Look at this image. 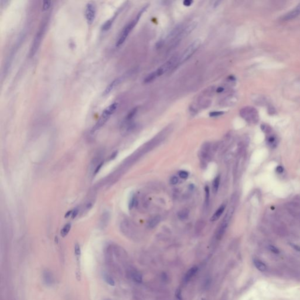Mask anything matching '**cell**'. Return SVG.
<instances>
[{
    "mask_svg": "<svg viewBox=\"0 0 300 300\" xmlns=\"http://www.w3.org/2000/svg\"><path fill=\"white\" fill-rule=\"evenodd\" d=\"M118 106H119L118 102H114L111 104H110L107 107H106L104 110L97 123L93 127L92 130V133H95L98 130H99L107 123V121L110 119L111 115H113L116 111V110L118 108Z\"/></svg>",
    "mask_w": 300,
    "mask_h": 300,
    "instance_id": "1",
    "label": "cell"
},
{
    "mask_svg": "<svg viewBox=\"0 0 300 300\" xmlns=\"http://www.w3.org/2000/svg\"><path fill=\"white\" fill-rule=\"evenodd\" d=\"M145 9V8L142 9L140 11V12L137 14V15L136 16V17L132 21H131L130 23H129L123 28V30H122L121 33H120L119 36V38H118L117 40L116 41V47L120 46L125 42V40L127 38L129 35L131 33V31L133 30L134 28L135 27V26L137 24V22L139 21V20H140V18L142 12H144V11Z\"/></svg>",
    "mask_w": 300,
    "mask_h": 300,
    "instance_id": "2",
    "label": "cell"
},
{
    "mask_svg": "<svg viewBox=\"0 0 300 300\" xmlns=\"http://www.w3.org/2000/svg\"><path fill=\"white\" fill-rule=\"evenodd\" d=\"M241 116L248 123L256 124L259 121V113L257 110L253 107L247 106L243 107L240 110Z\"/></svg>",
    "mask_w": 300,
    "mask_h": 300,
    "instance_id": "3",
    "label": "cell"
},
{
    "mask_svg": "<svg viewBox=\"0 0 300 300\" xmlns=\"http://www.w3.org/2000/svg\"><path fill=\"white\" fill-rule=\"evenodd\" d=\"M200 44L201 41L200 39H197L192 42L191 44L183 52L180 59L178 61V62L179 64H182L188 60L198 49V48L200 47Z\"/></svg>",
    "mask_w": 300,
    "mask_h": 300,
    "instance_id": "4",
    "label": "cell"
},
{
    "mask_svg": "<svg viewBox=\"0 0 300 300\" xmlns=\"http://www.w3.org/2000/svg\"><path fill=\"white\" fill-rule=\"evenodd\" d=\"M46 24L47 23L45 22H43V24H41L38 31L37 32V33L35 36L33 43V45L31 46V50H30V55L31 57L35 55V54L36 53L37 50L38 49V48L40 46V44L42 41V38L44 35V33L46 30Z\"/></svg>",
    "mask_w": 300,
    "mask_h": 300,
    "instance_id": "5",
    "label": "cell"
},
{
    "mask_svg": "<svg viewBox=\"0 0 300 300\" xmlns=\"http://www.w3.org/2000/svg\"><path fill=\"white\" fill-rule=\"evenodd\" d=\"M178 56L177 55L173 56L170 59H169L165 64L162 65L160 67H158L155 71L154 72L157 77L164 74L168 71H169L174 65L178 62Z\"/></svg>",
    "mask_w": 300,
    "mask_h": 300,
    "instance_id": "6",
    "label": "cell"
},
{
    "mask_svg": "<svg viewBox=\"0 0 300 300\" xmlns=\"http://www.w3.org/2000/svg\"><path fill=\"white\" fill-rule=\"evenodd\" d=\"M96 10L95 5L93 3H88L85 8V17L88 24L91 25L94 22L96 18Z\"/></svg>",
    "mask_w": 300,
    "mask_h": 300,
    "instance_id": "7",
    "label": "cell"
},
{
    "mask_svg": "<svg viewBox=\"0 0 300 300\" xmlns=\"http://www.w3.org/2000/svg\"><path fill=\"white\" fill-rule=\"evenodd\" d=\"M197 26V22H192L191 24H189L187 27L184 28L182 33L180 34L179 36L178 37L176 42H179L181 39L187 36L189 33H191V32H192L194 31V29H195Z\"/></svg>",
    "mask_w": 300,
    "mask_h": 300,
    "instance_id": "8",
    "label": "cell"
},
{
    "mask_svg": "<svg viewBox=\"0 0 300 300\" xmlns=\"http://www.w3.org/2000/svg\"><path fill=\"white\" fill-rule=\"evenodd\" d=\"M300 15V3L292 11H290L287 14H286L283 17V20L284 21H288L291 20H293L297 18Z\"/></svg>",
    "mask_w": 300,
    "mask_h": 300,
    "instance_id": "9",
    "label": "cell"
},
{
    "mask_svg": "<svg viewBox=\"0 0 300 300\" xmlns=\"http://www.w3.org/2000/svg\"><path fill=\"white\" fill-rule=\"evenodd\" d=\"M120 82H121V78L116 79L114 80L113 82H111L109 84V85L106 87V89H105V90L103 93V95L106 96V95H108L110 93H111V92L113 90H114L119 85Z\"/></svg>",
    "mask_w": 300,
    "mask_h": 300,
    "instance_id": "10",
    "label": "cell"
},
{
    "mask_svg": "<svg viewBox=\"0 0 300 300\" xmlns=\"http://www.w3.org/2000/svg\"><path fill=\"white\" fill-rule=\"evenodd\" d=\"M198 270V268L197 266H194V267L191 268L187 272L186 274L185 275V276L184 277V282L185 283H188L194 277V275L197 273Z\"/></svg>",
    "mask_w": 300,
    "mask_h": 300,
    "instance_id": "11",
    "label": "cell"
},
{
    "mask_svg": "<svg viewBox=\"0 0 300 300\" xmlns=\"http://www.w3.org/2000/svg\"><path fill=\"white\" fill-rule=\"evenodd\" d=\"M253 262L254 266L259 271H260L261 272H265L266 271L267 266L266 265V264L263 262H262L260 259L255 258L253 259Z\"/></svg>",
    "mask_w": 300,
    "mask_h": 300,
    "instance_id": "12",
    "label": "cell"
},
{
    "mask_svg": "<svg viewBox=\"0 0 300 300\" xmlns=\"http://www.w3.org/2000/svg\"><path fill=\"white\" fill-rule=\"evenodd\" d=\"M225 207H226V205H224V204L222 205L218 208V209L216 211L215 214L212 216V218L210 219V220L212 221V222H215V221H216L217 220H218L220 218V217L221 216V215L223 213V212H224V210L225 209Z\"/></svg>",
    "mask_w": 300,
    "mask_h": 300,
    "instance_id": "13",
    "label": "cell"
},
{
    "mask_svg": "<svg viewBox=\"0 0 300 300\" xmlns=\"http://www.w3.org/2000/svg\"><path fill=\"white\" fill-rule=\"evenodd\" d=\"M44 283L46 286H51L53 283V278L52 274L48 271H44L43 274Z\"/></svg>",
    "mask_w": 300,
    "mask_h": 300,
    "instance_id": "14",
    "label": "cell"
},
{
    "mask_svg": "<svg viewBox=\"0 0 300 300\" xmlns=\"http://www.w3.org/2000/svg\"><path fill=\"white\" fill-rule=\"evenodd\" d=\"M131 277L134 281L137 283H141L142 281V276L141 273L137 271L131 272Z\"/></svg>",
    "mask_w": 300,
    "mask_h": 300,
    "instance_id": "15",
    "label": "cell"
},
{
    "mask_svg": "<svg viewBox=\"0 0 300 300\" xmlns=\"http://www.w3.org/2000/svg\"><path fill=\"white\" fill-rule=\"evenodd\" d=\"M160 217L159 216H155V217H154L153 218H152L150 222H149V226L151 228H154V227H155L160 222Z\"/></svg>",
    "mask_w": 300,
    "mask_h": 300,
    "instance_id": "16",
    "label": "cell"
},
{
    "mask_svg": "<svg viewBox=\"0 0 300 300\" xmlns=\"http://www.w3.org/2000/svg\"><path fill=\"white\" fill-rule=\"evenodd\" d=\"M219 184H220V176H217L213 182V191L215 194H216L218 191Z\"/></svg>",
    "mask_w": 300,
    "mask_h": 300,
    "instance_id": "17",
    "label": "cell"
},
{
    "mask_svg": "<svg viewBox=\"0 0 300 300\" xmlns=\"http://www.w3.org/2000/svg\"><path fill=\"white\" fill-rule=\"evenodd\" d=\"M109 214L108 213H104V214H103V216L101 219V221H100V224L101 225H102V227H104L105 226H106L108 222V219H109Z\"/></svg>",
    "mask_w": 300,
    "mask_h": 300,
    "instance_id": "18",
    "label": "cell"
},
{
    "mask_svg": "<svg viewBox=\"0 0 300 300\" xmlns=\"http://www.w3.org/2000/svg\"><path fill=\"white\" fill-rule=\"evenodd\" d=\"M70 228H71V224L70 223H67L66 225H65L64 227L63 228V229L61 231V236L63 237H65V236H67V234L69 233V232L70 230Z\"/></svg>",
    "mask_w": 300,
    "mask_h": 300,
    "instance_id": "19",
    "label": "cell"
},
{
    "mask_svg": "<svg viewBox=\"0 0 300 300\" xmlns=\"http://www.w3.org/2000/svg\"><path fill=\"white\" fill-rule=\"evenodd\" d=\"M188 215H189V211L187 209L182 210L178 214V218L182 220L187 219L188 216Z\"/></svg>",
    "mask_w": 300,
    "mask_h": 300,
    "instance_id": "20",
    "label": "cell"
},
{
    "mask_svg": "<svg viewBox=\"0 0 300 300\" xmlns=\"http://www.w3.org/2000/svg\"><path fill=\"white\" fill-rule=\"evenodd\" d=\"M104 279L105 281L108 284H109L110 286H115V281H114V280L109 275L106 274H104Z\"/></svg>",
    "mask_w": 300,
    "mask_h": 300,
    "instance_id": "21",
    "label": "cell"
},
{
    "mask_svg": "<svg viewBox=\"0 0 300 300\" xmlns=\"http://www.w3.org/2000/svg\"><path fill=\"white\" fill-rule=\"evenodd\" d=\"M113 19H110L108 21H107L103 25V27H102V30L104 31H108L111 27L112 25V24H113Z\"/></svg>",
    "mask_w": 300,
    "mask_h": 300,
    "instance_id": "22",
    "label": "cell"
},
{
    "mask_svg": "<svg viewBox=\"0 0 300 300\" xmlns=\"http://www.w3.org/2000/svg\"><path fill=\"white\" fill-rule=\"evenodd\" d=\"M51 5V1H45L42 2V11H47Z\"/></svg>",
    "mask_w": 300,
    "mask_h": 300,
    "instance_id": "23",
    "label": "cell"
},
{
    "mask_svg": "<svg viewBox=\"0 0 300 300\" xmlns=\"http://www.w3.org/2000/svg\"><path fill=\"white\" fill-rule=\"evenodd\" d=\"M205 203L206 205L208 204L209 197H210V192H209V188L208 186H206L205 187Z\"/></svg>",
    "mask_w": 300,
    "mask_h": 300,
    "instance_id": "24",
    "label": "cell"
},
{
    "mask_svg": "<svg viewBox=\"0 0 300 300\" xmlns=\"http://www.w3.org/2000/svg\"><path fill=\"white\" fill-rule=\"evenodd\" d=\"M74 253H75V255L77 259L80 256L81 250H80V247L78 244H76L74 246Z\"/></svg>",
    "mask_w": 300,
    "mask_h": 300,
    "instance_id": "25",
    "label": "cell"
},
{
    "mask_svg": "<svg viewBox=\"0 0 300 300\" xmlns=\"http://www.w3.org/2000/svg\"><path fill=\"white\" fill-rule=\"evenodd\" d=\"M175 300H182V293L180 288L176 289L175 294Z\"/></svg>",
    "mask_w": 300,
    "mask_h": 300,
    "instance_id": "26",
    "label": "cell"
},
{
    "mask_svg": "<svg viewBox=\"0 0 300 300\" xmlns=\"http://www.w3.org/2000/svg\"><path fill=\"white\" fill-rule=\"evenodd\" d=\"M275 141H276V138L274 135H271V136L268 137V138L267 139L268 144L271 145H273L274 144H275Z\"/></svg>",
    "mask_w": 300,
    "mask_h": 300,
    "instance_id": "27",
    "label": "cell"
},
{
    "mask_svg": "<svg viewBox=\"0 0 300 300\" xmlns=\"http://www.w3.org/2000/svg\"><path fill=\"white\" fill-rule=\"evenodd\" d=\"M224 114V112L223 111H212V112H210V114H209V116L210 117H218V116H222Z\"/></svg>",
    "mask_w": 300,
    "mask_h": 300,
    "instance_id": "28",
    "label": "cell"
},
{
    "mask_svg": "<svg viewBox=\"0 0 300 300\" xmlns=\"http://www.w3.org/2000/svg\"><path fill=\"white\" fill-rule=\"evenodd\" d=\"M179 176L182 179H187L189 176V173L188 172H187L185 171H181L179 173Z\"/></svg>",
    "mask_w": 300,
    "mask_h": 300,
    "instance_id": "29",
    "label": "cell"
},
{
    "mask_svg": "<svg viewBox=\"0 0 300 300\" xmlns=\"http://www.w3.org/2000/svg\"><path fill=\"white\" fill-rule=\"evenodd\" d=\"M269 250L274 254H278L280 253V250L274 246L273 245H270L268 247Z\"/></svg>",
    "mask_w": 300,
    "mask_h": 300,
    "instance_id": "30",
    "label": "cell"
},
{
    "mask_svg": "<svg viewBox=\"0 0 300 300\" xmlns=\"http://www.w3.org/2000/svg\"><path fill=\"white\" fill-rule=\"evenodd\" d=\"M136 205V199L134 197H133L132 198V199L130 200V201L129 202V209H133L134 206Z\"/></svg>",
    "mask_w": 300,
    "mask_h": 300,
    "instance_id": "31",
    "label": "cell"
},
{
    "mask_svg": "<svg viewBox=\"0 0 300 300\" xmlns=\"http://www.w3.org/2000/svg\"><path fill=\"white\" fill-rule=\"evenodd\" d=\"M261 129H262V131H263L264 132H266V133H269L271 131V129L270 128V127L267 126V125H266V124H262Z\"/></svg>",
    "mask_w": 300,
    "mask_h": 300,
    "instance_id": "32",
    "label": "cell"
},
{
    "mask_svg": "<svg viewBox=\"0 0 300 300\" xmlns=\"http://www.w3.org/2000/svg\"><path fill=\"white\" fill-rule=\"evenodd\" d=\"M178 178L176 176H173L170 180V184L171 185H176L178 182Z\"/></svg>",
    "mask_w": 300,
    "mask_h": 300,
    "instance_id": "33",
    "label": "cell"
},
{
    "mask_svg": "<svg viewBox=\"0 0 300 300\" xmlns=\"http://www.w3.org/2000/svg\"><path fill=\"white\" fill-rule=\"evenodd\" d=\"M193 1L191 0H185L183 1V4L186 7H189L192 5Z\"/></svg>",
    "mask_w": 300,
    "mask_h": 300,
    "instance_id": "34",
    "label": "cell"
},
{
    "mask_svg": "<svg viewBox=\"0 0 300 300\" xmlns=\"http://www.w3.org/2000/svg\"><path fill=\"white\" fill-rule=\"evenodd\" d=\"M275 171H276V172H277V173H283V171H284V168H283V167H282V166H278V167L276 168Z\"/></svg>",
    "mask_w": 300,
    "mask_h": 300,
    "instance_id": "35",
    "label": "cell"
},
{
    "mask_svg": "<svg viewBox=\"0 0 300 300\" xmlns=\"http://www.w3.org/2000/svg\"><path fill=\"white\" fill-rule=\"evenodd\" d=\"M78 209H74L73 212H72V218L73 219L74 218L76 217V216L78 214Z\"/></svg>",
    "mask_w": 300,
    "mask_h": 300,
    "instance_id": "36",
    "label": "cell"
},
{
    "mask_svg": "<svg viewBox=\"0 0 300 300\" xmlns=\"http://www.w3.org/2000/svg\"><path fill=\"white\" fill-rule=\"evenodd\" d=\"M291 246H292V247H293V248H294L296 250H297V252H300V247L299 246L296 245V244H291Z\"/></svg>",
    "mask_w": 300,
    "mask_h": 300,
    "instance_id": "37",
    "label": "cell"
},
{
    "mask_svg": "<svg viewBox=\"0 0 300 300\" xmlns=\"http://www.w3.org/2000/svg\"><path fill=\"white\" fill-rule=\"evenodd\" d=\"M72 212H73L72 210H71V211H69V212H68L67 213H66L65 217H66V218H67V217L70 216V215H72Z\"/></svg>",
    "mask_w": 300,
    "mask_h": 300,
    "instance_id": "38",
    "label": "cell"
},
{
    "mask_svg": "<svg viewBox=\"0 0 300 300\" xmlns=\"http://www.w3.org/2000/svg\"><path fill=\"white\" fill-rule=\"evenodd\" d=\"M223 91V87H219L218 89V90H217V92H218V93H220V92H222Z\"/></svg>",
    "mask_w": 300,
    "mask_h": 300,
    "instance_id": "39",
    "label": "cell"
},
{
    "mask_svg": "<svg viewBox=\"0 0 300 300\" xmlns=\"http://www.w3.org/2000/svg\"></svg>",
    "mask_w": 300,
    "mask_h": 300,
    "instance_id": "40",
    "label": "cell"
}]
</instances>
